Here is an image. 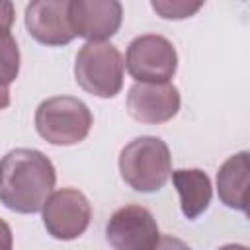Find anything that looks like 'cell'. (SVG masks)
Instances as JSON below:
<instances>
[{
    "instance_id": "obj_12",
    "label": "cell",
    "mask_w": 250,
    "mask_h": 250,
    "mask_svg": "<svg viewBox=\"0 0 250 250\" xmlns=\"http://www.w3.org/2000/svg\"><path fill=\"white\" fill-rule=\"evenodd\" d=\"M172 184L180 195V207L186 219H197L203 215L213 197V186L209 176L199 168H180L172 174Z\"/></svg>"
},
{
    "instance_id": "obj_11",
    "label": "cell",
    "mask_w": 250,
    "mask_h": 250,
    "mask_svg": "<svg viewBox=\"0 0 250 250\" xmlns=\"http://www.w3.org/2000/svg\"><path fill=\"white\" fill-rule=\"evenodd\" d=\"M248 152L240 150L229 156L217 172V193L229 209L248 211Z\"/></svg>"
},
{
    "instance_id": "obj_9",
    "label": "cell",
    "mask_w": 250,
    "mask_h": 250,
    "mask_svg": "<svg viewBox=\"0 0 250 250\" xmlns=\"http://www.w3.org/2000/svg\"><path fill=\"white\" fill-rule=\"evenodd\" d=\"M68 18L74 35L88 41H105L119 31L123 6L117 0H70Z\"/></svg>"
},
{
    "instance_id": "obj_17",
    "label": "cell",
    "mask_w": 250,
    "mask_h": 250,
    "mask_svg": "<svg viewBox=\"0 0 250 250\" xmlns=\"http://www.w3.org/2000/svg\"><path fill=\"white\" fill-rule=\"evenodd\" d=\"M12 244H14L12 229L4 219H0V250H12Z\"/></svg>"
},
{
    "instance_id": "obj_14",
    "label": "cell",
    "mask_w": 250,
    "mask_h": 250,
    "mask_svg": "<svg viewBox=\"0 0 250 250\" xmlns=\"http://www.w3.org/2000/svg\"><path fill=\"white\" fill-rule=\"evenodd\" d=\"M152 10L164 20H186L203 8V2L189 0H152Z\"/></svg>"
},
{
    "instance_id": "obj_5",
    "label": "cell",
    "mask_w": 250,
    "mask_h": 250,
    "mask_svg": "<svg viewBox=\"0 0 250 250\" xmlns=\"http://www.w3.org/2000/svg\"><path fill=\"white\" fill-rule=\"evenodd\" d=\"M125 68L137 82L162 84L178 70V53L164 35L146 33L135 37L125 55Z\"/></svg>"
},
{
    "instance_id": "obj_16",
    "label": "cell",
    "mask_w": 250,
    "mask_h": 250,
    "mask_svg": "<svg viewBox=\"0 0 250 250\" xmlns=\"http://www.w3.org/2000/svg\"><path fill=\"white\" fill-rule=\"evenodd\" d=\"M16 20V8L10 0H0V29L10 31Z\"/></svg>"
},
{
    "instance_id": "obj_3",
    "label": "cell",
    "mask_w": 250,
    "mask_h": 250,
    "mask_svg": "<svg viewBox=\"0 0 250 250\" xmlns=\"http://www.w3.org/2000/svg\"><path fill=\"white\" fill-rule=\"evenodd\" d=\"M125 61L119 49L107 41H88L74 61L78 86L98 98H115L123 88Z\"/></svg>"
},
{
    "instance_id": "obj_19",
    "label": "cell",
    "mask_w": 250,
    "mask_h": 250,
    "mask_svg": "<svg viewBox=\"0 0 250 250\" xmlns=\"http://www.w3.org/2000/svg\"><path fill=\"white\" fill-rule=\"evenodd\" d=\"M219 250H248L244 244H225V246H221Z\"/></svg>"
},
{
    "instance_id": "obj_2",
    "label": "cell",
    "mask_w": 250,
    "mask_h": 250,
    "mask_svg": "<svg viewBox=\"0 0 250 250\" xmlns=\"http://www.w3.org/2000/svg\"><path fill=\"white\" fill-rule=\"evenodd\" d=\"M119 172L123 182L141 193L164 188L172 174V156L160 137L143 135L127 143L119 152Z\"/></svg>"
},
{
    "instance_id": "obj_13",
    "label": "cell",
    "mask_w": 250,
    "mask_h": 250,
    "mask_svg": "<svg viewBox=\"0 0 250 250\" xmlns=\"http://www.w3.org/2000/svg\"><path fill=\"white\" fill-rule=\"evenodd\" d=\"M20 74V49L10 31L0 29V86H10Z\"/></svg>"
},
{
    "instance_id": "obj_10",
    "label": "cell",
    "mask_w": 250,
    "mask_h": 250,
    "mask_svg": "<svg viewBox=\"0 0 250 250\" xmlns=\"http://www.w3.org/2000/svg\"><path fill=\"white\" fill-rule=\"evenodd\" d=\"M27 33L41 45L61 47L76 35L68 18V0H35L25 6Z\"/></svg>"
},
{
    "instance_id": "obj_7",
    "label": "cell",
    "mask_w": 250,
    "mask_h": 250,
    "mask_svg": "<svg viewBox=\"0 0 250 250\" xmlns=\"http://www.w3.org/2000/svg\"><path fill=\"white\" fill-rule=\"evenodd\" d=\"M158 236L154 215L135 203L119 207L105 225V238L113 250H150Z\"/></svg>"
},
{
    "instance_id": "obj_1",
    "label": "cell",
    "mask_w": 250,
    "mask_h": 250,
    "mask_svg": "<svg viewBox=\"0 0 250 250\" xmlns=\"http://www.w3.org/2000/svg\"><path fill=\"white\" fill-rule=\"evenodd\" d=\"M55 182V166L41 150L14 148L0 160V203L14 213L41 211Z\"/></svg>"
},
{
    "instance_id": "obj_18",
    "label": "cell",
    "mask_w": 250,
    "mask_h": 250,
    "mask_svg": "<svg viewBox=\"0 0 250 250\" xmlns=\"http://www.w3.org/2000/svg\"><path fill=\"white\" fill-rule=\"evenodd\" d=\"M10 105V90L6 86H0V111Z\"/></svg>"
},
{
    "instance_id": "obj_4",
    "label": "cell",
    "mask_w": 250,
    "mask_h": 250,
    "mask_svg": "<svg viewBox=\"0 0 250 250\" xmlns=\"http://www.w3.org/2000/svg\"><path fill=\"white\" fill-rule=\"evenodd\" d=\"M94 117L90 107L74 96H55L43 100L35 109V129L39 137L57 146L82 143Z\"/></svg>"
},
{
    "instance_id": "obj_6",
    "label": "cell",
    "mask_w": 250,
    "mask_h": 250,
    "mask_svg": "<svg viewBox=\"0 0 250 250\" xmlns=\"http://www.w3.org/2000/svg\"><path fill=\"white\" fill-rule=\"evenodd\" d=\"M41 217L47 232L53 238L74 240L86 232L92 219V207L82 191L74 188H62L47 197Z\"/></svg>"
},
{
    "instance_id": "obj_8",
    "label": "cell",
    "mask_w": 250,
    "mask_h": 250,
    "mask_svg": "<svg viewBox=\"0 0 250 250\" xmlns=\"http://www.w3.org/2000/svg\"><path fill=\"white\" fill-rule=\"evenodd\" d=\"M180 92L172 82H135L127 94L129 115L135 121L148 125H160L176 117L180 111Z\"/></svg>"
},
{
    "instance_id": "obj_15",
    "label": "cell",
    "mask_w": 250,
    "mask_h": 250,
    "mask_svg": "<svg viewBox=\"0 0 250 250\" xmlns=\"http://www.w3.org/2000/svg\"><path fill=\"white\" fill-rule=\"evenodd\" d=\"M150 250H191L184 240L172 236V234H160L156 244Z\"/></svg>"
}]
</instances>
